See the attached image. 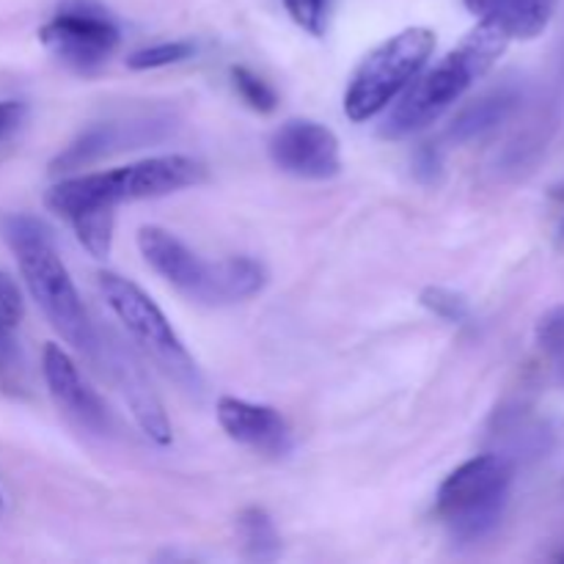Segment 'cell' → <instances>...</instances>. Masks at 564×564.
Listing matches in <instances>:
<instances>
[{
  "label": "cell",
  "mask_w": 564,
  "mask_h": 564,
  "mask_svg": "<svg viewBox=\"0 0 564 564\" xmlns=\"http://www.w3.org/2000/svg\"><path fill=\"white\" fill-rule=\"evenodd\" d=\"M0 237L17 257L28 292L39 303L50 325L58 330L61 339L97 361L99 334L83 306L69 270L61 262L53 231L33 215L11 213L0 218Z\"/></svg>",
  "instance_id": "1"
},
{
  "label": "cell",
  "mask_w": 564,
  "mask_h": 564,
  "mask_svg": "<svg viewBox=\"0 0 564 564\" xmlns=\"http://www.w3.org/2000/svg\"><path fill=\"white\" fill-rule=\"evenodd\" d=\"M510 42L512 39L494 20L479 17L477 28H471L457 47H452L424 75L419 72L411 86L394 99L397 105L380 127L383 138L400 141L441 119L479 77L494 69Z\"/></svg>",
  "instance_id": "2"
},
{
  "label": "cell",
  "mask_w": 564,
  "mask_h": 564,
  "mask_svg": "<svg viewBox=\"0 0 564 564\" xmlns=\"http://www.w3.org/2000/svg\"><path fill=\"white\" fill-rule=\"evenodd\" d=\"M202 180L204 165L198 160L187 154H163V158H149L113 171H97V174L55 182L44 196V204L50 213L69 224L80 213H91V209L116 213V207L124 202L169 196V193L198 185Z\"/></svg>",
  "instance_id": "3"
},
{
  "label": "cell",
  "mask_w": 564,
  "mask_h": 564,
  "mask_svg": "<svg viewBox=\"0 0 564 564\" xmlns=\"http://www.w3.org/2000/svg\"><path fill=\"white\" fill-rule=\"evenodd\" d=\"M138 248L154 273L191 301L207 306L248 301L268 284V270L251 257H231L220 262H204L185 242L160 226H143L138 231Z\"/></svg>",
  "instance_id": "4"
},
{
  "label": "cell",
  "mask_w": 564,
  "mask_h": 564,
  "mask_svg": "<svg viewBox=\"0 0 564 564\" xmlns=\"http://www.w3.org/2000/svg\"><path fill=\"white\" fill-rule=\"evenodd\" d=\"M512 488L505 455H479L446 477L435 496V516L455 543H482L499 529Z\"/></svg>",
  "instance_id": "5"
},
{
  "label": "cell",
  "mask_w": 564,
  "mask_h": 564,
  "mask_svg": "<svg viewBox=\"0 0 564 564\" xmlns=\"http://www.w3.org/2000/svg\"><path fill=\"white\" fill-rule=\"evenodd\" d=\"M435 50V33L430 28H405L372 50L352 75L345 91L347 119L361 124L383 113L413 77L427 66Z\"/></svg>",
  "instance_id": "6"
},
{
  "label": "cell",
  "mask_w": 564,
  "mask_h": 564,
  "mask_svg": "<svg viewBox=\"0 0 564 564\" xmlns=\"http://www.w3.org/2000/svg\"><path fill=\"white\" fill-rule=\"evenodd\" d=\"M99 292L110 312L119 317L127 334L147 347L149 356L187 391H202V375H198L196 361L187 356L185 345L171 328L169 317L160 312L158 303L147 295L138 284L119 273H99Z\"/></svg>",
  "instance_id": "7"
},
{
  "label": "cell",
  "mask_w": 564,
  "mask_h": 564,
  "mask_svg": "<svg viewBox=\"0 0 564 564\" xmlns=\"http://www.w3.org/2000/svg\"><path fill=\"white\" fill-rule=\"evenodd\" d=\"M44 47L75 72H94L119 47V25L102 6L72 0L39 31Z\"/></svg>",
  "instance_id": "8"
},
{
  "label": "cell",
  "mask_w": 564,
  "mask_h": 564,
  "mask_svg": "<svg viewBox=\"0 0 564 564\" xmlns=\"http://www.w3.org/2000/svg\"><path fill=\"white\" fill-rule=\"evenodd\" d=\"M174 130V116L165 108L141 110V113L121 116V119L99 121L83 130L58 158L53 160L50 169L55 174H66V171L86 169V165L97 163V160L108 158V154L121 152V149H138L143 143H152L165 138Z\"/></svg>",
  "instance_id": "9"
},
{
  "label": "cell",
  "mask_w": 564,
  "mask_h": 564,
  "mask_svg": "<svg viewBox=\"0 0 564 564\" xmlns=\"http://www.w3.org/2000/svg\"><path fill=\"white\" fill-rule=\"evenodd\" d=\"M270 160L301 180H330L339 174L341 154L334 130L312 119H290L270 135Z\"/></svg>",
  "instance_id": "10"
},
{
  "label": "cell",
  "mask_w": 564,
  "mask_h": 564,
  "mask_svg": "<svg viewBox=\"0 0 564 564\" xmlns=\"http://www.w3.org/2000/svg\"><path fill=\"white\" fill-rule=\"evenodd\" d=\"M42 375L50 397L75 427L94 435H108L113 427L108 408L97 391L80 378L75 361L58 345H47L42 352Z\"/></svg>",
  "instance_id": "11"
},
{
  "label": "cell",
  "mask_w": 564,
  "mask_h": 564,
  "mask_svg": "<svg viewBox=\"0 0 564 564\" xmlns=\"http://www.w3.org/2000/svg\"><path fill=\"white\" fill-rule=\"evenodd\" d=\"M97 364H105L110 378L119 383L121 394H124L127 405H130L132 416L135 422L141 424L143 433L160 446L171 444V424L165 419L163 405H160L158 394L149 386L147 372H143L141 361L135 358V352L127 350L121 341H105L99 336V352H97Z\"/></svg>",
  "instance_id": "12"
},
{
  "label": "cell",
  "mask_w": 564,
  "mask_h": 564,
  "mask_svg": "<svg viewBox=\"0 0 564 564\" xmlns=\"http://www.w3.org/2000/svg\"><path fill=\"white\" fill-rule=\"evenodd\" d=\"M215 413L220 427L237 444L270 457H284L292 452L290 424L275 408L237 400V397H220Z\"/></svg>",
  "instance_id": "13"
},
{
  "label": "cell",
  "mask_w": 564,
  "mask_h": 564,
  "mask_svg": "<svg viewBox=\"0 0 564 564\" xmlns=\"http://www.w3.org/2000/svg\"><path fill=\"white\" fill-rule=\"evenodd\" d=\"M521 88L510 86H496L490 91H485L482 97H477L474 102H468L460 113L455 116L449 127V138L455 143H471L477 138L490 135L494 130H499L505 121L512 119L518 108H521Z\"/></svg>",
  "instance_id": "14"
},
{
  "label": "cell",
  "mask_w": 564,
  "mask_h": 564,
  "mask_svg": "<svg viewBox=\"0 0 564 564\" xmlns=\"http://www.w3.org/2000/svg\"><path fill=\"white\" fill-rule=\"evenodd\" d=\"M560 0H499L488 11V20H494L510 39H538L549 28Z\"/></svg>",
  "instance_id": "15"
},
{
  "label": "cell",
  "mask_w": 564,
  "mask_h": 564,
  "mask_svg": "<svg viewBox=\"0 0 564 564\" xmlns=\"http://www.w3.org/2000/svg\"><path fill=\"white\" fill-rule=\"evenodd\" d=\"M237 538H240L246 556L259 562L275 560L281 551V538L275 532V523L262 507H248L237 518Z\"/></svg>",
  "instance_id": "16"
},
{
  "label": "cell",
  "mask_w": 564,
  "mask_h": 564,
  "mask_svg": "<svg viewBox=\"0 0 564 564\" xmlns=\"http://www.w3.org/2000/svg\"><path fill=\"white\" fill-rule=\"evenodd\" d=\"M231 86L240 94L242 102L257 113H273L279 108V94L246 66H231Z\"/></svg>",
  "instance_id": "17"
},
{
  "label": "cell",
  "mask_w": 564,
  "mask_h": 564,
  "mask_svg": "<svg viewBox=\"0 0 564 564\" xmlns=\"http://www.w3.org/2000/svg\"><path fill=\"white\" fill-rule=\"evenodd\" d=\"M191 55H196V44L193 42H160L152 44V47L135 50V53L127 58V66L130 69H160V66L180 64V61H187Z\"/></svg>",
  "instance_id": "18"
},
{
  "label": "cell",
  "mask_w": 564,
  "mask_h": 564,
  "mask_svg": "<svg viewBox=\"0 0 564 564\" xmlns=\"http://www.w3.org/2000/svg\"><path fill=\"white\" fill-rule=\"evenodd\" d=\"M0 389L11 394L25 389V358L14 339V330H0Z\"/></svg>",
  "instance_id": "19"
},
{
  "label": "cell",
  "mask_w": 564,
  "mask_h": 564,
  "mask_svg": "<svg viewBox=\"0 0 564 564\" xmlns=\"http://www.w3.org/2000/svg\"><path fill=\"white\" fill-rule=\"evenodd\" d=\"M538 345L564 378V306L551 308L538 323Z\"/></svg>",
  "instance_id": "20"
},
{
  "label": "cell",
  "mask_w": 564,
  "mask_h": 564,
  "mask_svg": "<svg viewBox=\"0 0 564 564\" xmlns=\"http://www.w3.org/2000/svg\"><path fill=\"white\" fill-rule=\"evenodd\" d=\"M419 301H422V306L427 308V312L446 319V323H466V319L471 317V306H468L466 297L446 290V286H427Z\"/></svg>",
  "instance_id": "21"
},
{
  "label": "cell",
  "mask_w": 564,
  "mask_h": 564,
  "mask_svg": "<svg viewBox=\"0 0 564 564\" xmlns=\"http://www.w3.org/2000/svg\"><path fill=\"white\" fill-rule=\"evenodd\" d=\"M25 314V301L17 286V281L9 273L0 270V330H17Z\"/></svg>",
  "instance_id": "22"
},
{
  "label": "cell",
  "mask_w": 564,
  "mask_h": 564,
  "mask_svg": "<svg viewBox=\"0 0 564 564\" xmlns=\"http://www.w3.org/2000/svg\"><path fill=\"white\" fill-rule=\"evenodd\" d=\"M286 11H290L292 20L308 31L312 36H323L325 31V9H328V0H284Z\"/></svg>",
  "instance_id": "23"
},
{
  "label": "cell",
  "mask_w": 564,
  "mask_h": 564,
  "mask_svg": "<svg viewBox=\"0 0 564 564\" xmlns=\"http://www.w3.org/2000/svg\"><path fill=\"white\" fill-rule=\"evenodd\" d=\"M413 171H416L419 180L433 182L435 176H438V171H441L438 149H433V147H430V143H427V147L419 149L416 158H413Z\"/></svg>",
  "instance_id": "24"
},
{
  "label": "cell",
  "mask_w": 564,
  "mask_h": 564,
  "mask_svg": "<svg viewBox=\"0 0 564 564\" xmlns=\"http://www.w3.org/2000/svg\"><path fill=\"white\" fill-rule=\"evenodd\" d=\"M22 119H25V105L14 102V99H3L0 102V138L14 132L22 124Z\"/></svg>",
  "instance_id": "25"
},
{
  "label": "cell",
  "mask_w": 564,
  "mask_h": 564,
  "mask_svg": "<svg viewBox=\"0 0 564 564\" xmlns=\"http://www.w3.org/2000/svg\"><path fill=\"white\" fill-rule=\"evenodd\" d=\"M463 3H466V9L471 11V14L485 17L496 3H499V0H463Z\"/></svg>",
  "instance_id": "26"
},
{
  "label": "cell",
  "mask_w": 564,
  "mask_h": 564,
  "mask_svg": "<svg viewBox=\"0 0 564 564\" xmlns=\"http://www.w3.org/2000/svg\"><path fill=\"white\" fill-rule=\"evenodd\" d=\"M554 196L562 198V202H564V187H554Z\"/></svg>",
  "instance_id": "27"
},
{
  "label": "cell",
  "mask_w": 564,
  "mask_h": 564,
  "mask_svg": "<svg viewBox=\"0 0 564 564\" xmlns=\"http://www.w3.org/2000/svg\"><path fill=\"white\" fill-rule=\"evenodd\" d=\"M560 562H564V554H560Z\"/></svg>",
  "instance_id": "28"
}]
</instances>
